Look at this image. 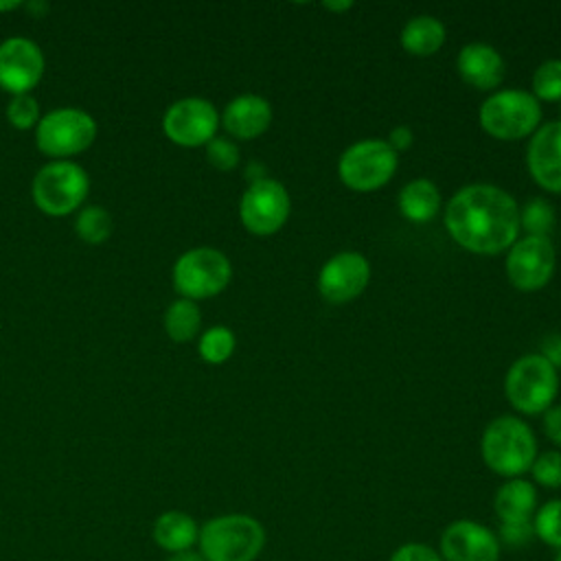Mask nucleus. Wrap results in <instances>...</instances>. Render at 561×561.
<instances>
[{"label": "nucleus", "mask_w": 561, "mask_h": 561, "mask_svg": "<svg viewBox=\"0 0 561 561\" xmlns=\"http://www.w3.org/2000/svg\"><path fill=\"white\" fill-rule=\"evenodd\" d=\"M445 226L460 248L476 254H500L517 241L519 208L500 186L469 184L449 199Z\"/></svg>", "instance_id": "f257e3e1"}, {"label": "nucleus", "mask_w": 561, "mask_h": 561, "mask_svg": "<svg viewBox=\"0 0 561 561\" xmlns=\"http://www.w3.org/2000/svg\"><path fill=\"white\" fill-rule=\"evenodd\" d=\"M197 546L204 561H256L265 548V528L245 513L217 515L199 528Z\"/></svg>", "instance_id": "f03ea898"}, {"label": "nucleus", "mask_w": 561, "mask_h": 561, "mask_svg": "<svg viewBox=\"0 0 561 561\" xmlns=\"http://www.w3.org/2000/svg\"><path fill=\"white\" fill-rule=\"evenodd\" d=\"M484 465L502 478H519L537 458V440L528 423L517 416L493 419L480 440Z\"/></svg>", "instance_id": "7ed1b4c3"}, {"label": "nucleus", "mask_w": 561, "mask_h": 561, "mask_svg": "<svg viewBox=\"0 0 561 561\" xmlns=\"http://www.w3.org/2000/svg\"><path fill=\"white\" fill-rule=\"evenodd\" d=\"M90 178L72 160H53L44 164L31 184L35 206L50 217H66L79 210L88 197Z\"/></svg>", "instance_id": "20e7f679"}, {"label": "nucleus", "mask_w": 561, "mask_h": 561, "mask_svg": "<svg viewBox=\"0 0 561 561\" xmlns=\"http://www.w3.org/2000/svg\"><path fill=\"white\" fill-rule=\"evenodd\" d=\"M504 390L508 403L522 414L546 412L559 392L557 368L541 353L524 355L511 364Z\"/></svg>", "instance_id": "39448f33"}, {"label": "nucleus", "mask_w": 561, "mask_h": 561, "mask_svg": "<svg viewBox=\"0 0 561 561\" xmlns=\"http://www.w3.org/2000/svg\"><path fill=\"white\" fill-rule=\"evenodd\" d=\"M480 127L497 140L533 136L541 123V105L526 90H500L480 107Z\"/></svg>", "instance_id": "423d86ee"}, {"label": "nucleus", "mask_w": 561, "mask_h": 561, "mask_svg": "<svg viewBox=\"0 0 561 561\" xmlns=\"http://www.w3.org/2000/svg\"><path fill=\"white\" fill-rule=\"evenodd\" d=\"M232 276V265L217 248L199 245L186 250L173 265V287L182 298H213L226 289Z\"/></svg>", "instance_id": "0eeeda50"}, {"label": "nucleus", "mask_w": 561, "mask_h": 561, "mask_svg": "<svg viewBox=\"0 0 561 561\" xmlns=\"http://www.w3.org/2000/svg\"><path fill=\"white\" fill-rule=\"evenodd\" d=\"M96 138V121L79 107H57L39 118L35 142L50 158H70L85 151Z\"/></svg>", "instance_id": "6e6552de"}, {"label": "nucleus", "mask_w": 561, "mask_h": 561, "mask_svg": "<svg viewBox=\"0 0 561 561\" xmlns=\"http://www.w3.org/2000/svg\"><path fill=\"white\" fill-rule=\"evenodd\" d=\"M397 151L377 138H366L351 145L337 162V175L351 191L368 193L381 188L397 171Z\"/></svg>", "instance_id": "1a4fd4ad"}, {"label": "nucleus", "mask_w": 561, "mask_h": 561, "mask_svg": "<svg viewBox=\"0 0 561 561\" xmlns=\"http://www.w3.org/2000/svg\"><path fill=\"white\" fill-rule=\"evenodd\" d=\"M289 193L287 188L272 178L254 180L239 202V217L248 232L252 234H274L283 228L289 217Z\"/></svg>", "instance_id": "9d476101"}, {"label": "nucleus", "mask_w": 561, "mask_h": 561, "mask_svg": "<svg viewBox=\"0 0 561 561\" xmlns=\"http://www.w3.org/2000/svg\"><path fill=\"white\" fill-rule=\"evenodd\" d=\"M219 127L215 105L202 96H186L171 103L162 116L167 138L180 147H206Z\"/></svg>", "instance_id": "9b49d317"}, {"label": "nucleus", "mask_w": 561, "mask_h": 561, "mask_svg": "<svg viewBox=\"0 0 561 561\" xmlns=\"http://www.w3.org/2000/svg\"><path fill=\"white\" fill-rule=\"evenodd\" d=\"M557 252L548 237H530L515 241L506 256V276L513 287L535 291L548 285L554 274Z\"/></svg>", "instance_id": "f8f14e48"}, {"label": "nucleus", "mask_w": 561, "mask_h": 561, "mask_svg": "<svg viewBox=\"0 0 561 561\" xmlns=\"http://www.w3.org/2000/svg\"><path fill=\"white\" fill-rule=\"evenodd\" d=\"M42 48L22 35L0 42V88L15 94H31L44 75Z\"/></svg>", "instance_id": "ddd939ff"}, {"label": "nucleus", "mask_w": 561, "mask_h": 561, "mask_svg": "<svg viewBox=\"0 0 561 561\" xmlns=\"http://www.w3.org/2000/svg\"><path fill=\"white\" fill-rule=\"evenodd\" d=\"M500 550L495 530L467 517L447 524L438 539L443 561H500Z\"/></svg>", "instance_id": "4468645a"}, {"label": "nucleus", "mask_w": 561, "mask_h": 561, "mask_svg": "<svg viewBox=\"0 0 561 561\" xmlns=\"http://www.w3.org/2000/svg\"><path fill=\"white\" fill-rule=\"evenodd\" d=\"M370 280V263L359 252H340L331 256L318 274V291L329 302H348L357 298Z\"/></svg>", "instance_id": "2eb2a0df"}, {"label": "nucleus", "mask_w": 561, "mask_h": 561, "mask_svg": "<svg viewBox=\"0 0 561 561\" xmlns=\"http://www.w3.org/2000/svg\"><path fill=\"white\" fill-rule=\"evenodd\" d=\"M530 178L550 193H561V121L543 123L526 149Z\"/></svg>", "instance_id": "dca6fc26"}, {"label": "nucleus", "mask_w": 561, "mask_h": 561, "mask_svg": "<svg viewBox=\"0 0 561 561\" xmlns=\"http://www.w3.org/2000/svg\"><path fill=\"white\" fill-rule=\"evenodd\" d=\"M458 75L465 83L476 90H493L504 79V59L502 55L482 42H471L460 48L456 59Z\"/></svg>", "instance_id": "f3484780"}, {"label": "nucleus", "mask_w": 561, "mask_h": 561, "mask_svg": "<svg viewBox=\"0 0 561 561\" xmlns=\"http://www.w3.org/2000/svg\"><path fill=\"white\" fill-rule=\"evenodd\" d=\"M270 123L272 105L259 94H241L232 99L221 114L224 129L239 140H252L261 136L270 127Z\"/></svg>", "instance_id": "a211bd4d"}, {"label": "nucleus", "mask_w": 561, "mask_h": 561, "mask_svg": "<svg viewBox=\"0 0 561 561\" xmlns=\"http://www.w3.org/2000/svg\"><path fill=\"white\" fill-rule=\"evenodd\" d=\"M493 511L502 522H530L537 511V489L524 478L506 480L493 495Z\"/></svg>", "instance_id": "6ab92c4d"}, {"label": "nucleus", "mask_w": 561, "mask_h": 561, "mask_svg": "<svg viewBox=\"0 0 561 561\" xmlns=\"http://www.w3.org/2000/svg\"><path fill=\"white\" fill-rule=\"evenodd\" d=\"M151 535L162 550L173 554V552L193 550V546L199 539V526L184 511H164L162 515L156 517Z\"/></svg>", "instance_id": "aec40b11"}, {"label": "nucleus", "mask_w": 561, "mask_h": 561, "mask_svg": "<svg viewBox=\"0 0 561 561\" xmlns=\"http://www.w3.org/2000/svg\"><path fill=\"white\" fill-rule=\"evenodd\" d=\"M399 210L414 224L430 221L440 210V191L427 178H416L399 191Z\"/></svg>", "instance_id": "412c9836"}, {"label": "nucleus", "mask_w": 561, "mask_h": 561, "mask_svg": "<svg viewBox=\"0 0 561 561\" xmlns=\"http://www.w3.org/2000/svg\"><path fill=\"white\" fill-rule=\"evenodd\" d=\"M445 44V26L432 15L412 18L401 31V46L414 57H430Z\"/></svg>", "instance_id": "4be33fe9"}, {"label": "nucleus", "mask_w": 561, "mask_h": 561, "mask_svg": "<svg viewBox=\"0 0 561 561\" xmlns=\"http://www.w3.org/2000/svg\"><path fill=\"white\" fill-rule=\"evenodd\" d=\"M202 313L195 300L178 298L164 311V331L173 342H188L199 333Z\"/></svg>", "instance_id": "5701e85b"}, {"label": "nucleus", "mask_w": 561, "mask_h": 561, "mask_svg": "<svg viewBox=\"0 0 561 561\" xmlns=\"http://www.w3.org/2000/svg\"><path fill=\"white\" fill-rule=\"evenodd\" d=\"M112 228H114V221H112V215L103 208V206H96V204H90V206H83L75 219V230L77 234L90 243V245H99L103 243L110 234H112Z\"/></svg>", "instance_id": "b1692460"}, {"label": "nucleus", "mask_w": 561, "mask_h": 561, "mask_svg": "<svg viewBox=\"0 0 561 561\" xmlns=\"http://www.w3.org/2000/svg\"><path fill=\"white\" fill-rule=\"evenodd\" d=\"M535 537L548 548H561V500H548L533 515Z\"/></svg>", "instance_id": "393cba45"}, {"label": "nucleus", "mask_w": 561, "mask_h": 561, "mask_svg": "<svg viewBox=\"0 0 561 561\" xmlns=\"http://www.w3.org/2000/svg\"><path fill=\"white\" fill-rule=\"evenodd\" d=\"M234 333L228 329V327H210L202 333L199 337V344H197V351L202 355L204 362L208 364H224L232 351H234Z\"/></svg>", "instance_id": "a878e982"}, {"label": "nucleus", "mask_w": 561, "mask_h": 561, "mask_svg": "<svg viewBox=\"0 0 561 561\" xmlns=\"http://www.w3.org/2000/svg\"><path fill=\"white\" fill-rule=\"evenodd\" d=\"M552 228H554V208L546 199L541 197L530 199L519 210V230H526L530 237H548Z\"/></svg>", "instance_id": "bb28decb"}, {"label": "nucleus", "mask_w": 561, "mask_h": 561, "mask_svg": "<svg viewBox=\"0 0 561 561\" xmlns=\"http://www.w3.org/2000/svg\"><path fill=\"white\" fill-rule=\"evenodd\" d=\"M533 96L537 101H561V59H548L535 70Z\"/></svg>", "instance_id": "cd10ccee"}, {"label": "nucleus", "mask_w": 561, "mask_h": 561, "mask_svg": "<svg viewBox=\"0 0 561 561\" xmlns=\"http://www.w3.org/2000/svg\"><path fill=\"white\" fill-rule=\"evenodd\" d=\"M7 118L15 129H31L39 123V103L33 94H15L7 105Z\"/></svg>", "instance_id": "c85d7f7f"}, {"label": "nucleus", "mask_w": 561, "mask_h": 561, "mask_svg": "<svg viewBox=\"0 0 561 561\" xmlns=\"http://www.w3.org/2000/svg\"><path fill=\"white\" fill-rule=\"evenodd\" d=\"M533 480L546 489H561V451H543L530 467Z\"/></svg>", "instance_id": "c756f323"}, {"label": "nucleus", "mask_w": 561, "mask_h": 561, "mask_svg": "<svg viewBox=\"0 0 561 561\" xmlns=\"http://www.w3.org/2000/svg\"><path fill=\"white\" fill-rule=\"evenodd\" d=\"M239 147L224 136H215L208 145H206V160L219 169V171H232L239 164Z\"/></svg>", "instance_id": "7c9ffc66"}, {"label": "nucleus", "mask_w": 561, "mask_h": 561, "mask_svg": "<svg viewBox=\"0 0 561 561\" xmlns=\"http://www.w3.org/2000/svg\"><path fill=\"white\" fill-rule=\"evenodd\" d=\"M495 535H497L500 546H506L513 550L526 548L535 539L533 519L530 522H502Z\"/></svg>", "instance_id": "2f4dec72"}, {"label": "nucleus", "mask_w": 561, "mask_h": 561, "mask_svg": "<svg viewBox=\"0 0 561 561\" xmlns=\"http://www.w3.org/2000/svg\"><path fill=\"white\" fill-rule=\"evenodd\" d=\"M388 561H443L438 550H434L432 546L427 543H421V541H408V543H401Z\"/></svg>", "instance_id": "473e14b6"}, {"label": "nucleus", "mask_w": 561, "mask_h": 561, "mask_svg": "<svg viewBox=\"0 0 561 561\" xmlns=\"http://www.w3.org/2000/svg\"><path fill=\"white\" fill-rule=\"evenodd\" d=\"M543 432L554 445L561 447V405H550L543 412Z\"/></svg>", "instance_id": "72a5a7b5"}, {"label": "nucleus", "mask_w": 561, "mask_h": 561, "mask_svg": "<svg viewBox=\"0 0 561 561\" xmlns=\"http://www.w3.org/2000/svg\"><path fill=\"white\" fill-rule=\"evenodd\" d=\"M412 140H414V134H412V129L408 127V125H399V127H394L390 134H388V145L394 149V151H405L410 145H412Z\"/></svg>", "instance_id": "f704fd0d"}, {"label": "nucleus", "mask_w": 561, "mask_h": 561, "mask_svg": "<svg viewBox=\"0 0 561 561\" xmlns=\"http://www.w3.org/2000/svg\"><path fill=\"white\" fill-rule=\"evenodd\" d=\"M541 355L554 366L561 368V335H548L541 344Z\"/></svg>", "instance_id": "c9c22d12"}, {"label": "nucleus", "mask_w": 561, "mask_h": 561, "mask_svg": "<svg viewBox=\"0 0 561 561\" xmlns=\"http://www.w3.org/2000/svg\"><path fill=\"white\" fill-rule=\"evenodd\" d=\"M164 561H204V557L195 550H184V552H173Z\"/></svg>", "instance_id": "e433bc0d"}, {"label": "nucleus", "mask_w": 561, "mask_h": 561, "mask_svg": "<svg viewBox=\"0 0 561 561\" xmlns=\"http://www.w3.org/2000/svg\"><path fill=\"white\" fill-rule=\"evenodd\" d=\"M322 7H324L327 11H337V13H344V11H348V9L353 7V2H351V0H342V2H322Z\"/></svg>", "instance_id": "4c0bfd02"}, {"label": "nucleus", "mask_w": 561, "mask_h": 561, "mask_svg": "<svg viewBox=\"0 0 561 561\" xmlns=\"http://www.w3.org/2000/svg\"><path fill=\"white\" fill-rule=\"evenodd\" d=\"M24 7H26L35 18H42V15L48 11V4H46V2H39V0H35V2H26Z\"/></svg>", "instance_id": "58836bf2"}, {"label": "nucleus", "mask_w": 561, "mask_h": 561, "mask_svg": "<svg viewBox=\"0 0 561 561\" xmlns=\"http://www.w3.org/2000/svg\"><path fill=\"white\" fill-rule=\"evenodd\" d=\"M18 7H22L20 0H0V13H2V11H13V9H18Z\"/></svg>", "instance_id": "ea45409f"}, {"label": "nucleus", "mask_w": 561, "mask_h": 561, "mask_svg": "<svg viewBox=\"0 0 561 561\" xmlns=\"http://www.w3.org/2000/svg\"><path fill=\"white\" fill-rule=\"evenodd\" d=\"M554 561H561V548L557 550V554H554Z\"/></svg>", "instance_id": "a19ab883"}, {"label": "nucleus", "mask_w": 561, "mask_h": 561, "mask_svg": "<svg viewBox=\"0 0 561 561\" xmlns=\"http://www.w3.org/2000/svg\"><path fill=\"white\" fill-rule=\"evenodd\" d=\"M559 103H561V101H559ZM559 110H561V105H559Z\"/></svg>", "instance_id": "79ce46f5"}]
</instances>
